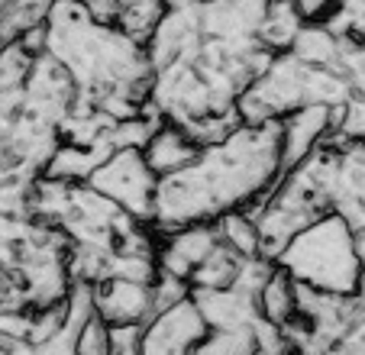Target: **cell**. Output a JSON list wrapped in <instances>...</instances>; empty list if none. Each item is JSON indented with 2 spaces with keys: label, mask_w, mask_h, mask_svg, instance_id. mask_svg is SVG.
I'll return each mask as SVG.
<instances>
[{
  "label": "cell",
  "mask_w": 365,
  "mask_h": 355,
  "mask_svg": "<svg viewBox=\"0 0 365 355\" xmlns=\"http://www.w3.org/2000/svg\"><path fill=\"white\" fill-rule=\"evenodd\" d=\"M278 123H282V158H284V171H288L333 139L336 110L327 107V103H307V107L291 110Z\"/></svg>",
  "instance_id": "9c48e42d"
},
{
  "label": "cell",
  "mask_w": 365,
  "mask_h": 355,
  "mask_svg": "<svg viewBox=\"0 0 365 355\" xmlns=\"http://www.w3.org/2000/svg\"><path fill=\"white\" fill-rule=\"evenodd\" d=\"M207 333L210 326H207L197 301L187 294L172 307L155 310L143 323L139 355H194L200 342L207 339Z\"/></svg>",
  "instance_id": "52a82bcc"
},
{
  "label": "cell",
  "mask_w": 365,
  "mask_h": 355,
  "mask_svg": "<svg viewBox=\"0 0 365 355\" xmlns=\"http://www.w3.org/2000/svg\"><path fill=\"white\" fill-rule=\"evenodd\" d=\"M197 152H200L197 139H194L185 126L165 123V120L149 133V139H145V145H143L145 162L152 165V171L159 178H168V175H175V171H181Z\"/></svg>",
  "instance_id": "8fae6325"
},
{
  "label": "cell",
  "mask_w": 365,
  "mask_h": 355,
  "mask_svg": "<svg viewBox=\"0 0 365 355\" xmlns=\"http://www.w3.org/2000/svg\"><path fill=\"white\" fill-rule=\"evenodd\" d=\"M220 226V236L227 246H233L242 259L249 255H262V240H259V223H255L252 210H236L227 213V217L217 220Z\"/></svg>",
  "instance_id": "2e32d148"
},
{
  "label": "cell",
  "mask_w": 365,
  "mask_h": 355,
  "mask_svg": "<svg viewBox=\"0 0 365 355\" xmlns=\"http://www.w3.org/2000/svg\"><path fill=\"white\" fill-rule=\"evenodd\" d=\"M333 139H339V143H365V91L352 94L346 101V107L336 113Z\"/></svg>",
  "instance_id": "ac0fdd59"
},
{
  "label": "cell",
  "mask_w": 365,
  "mask_h": 355,
  "mask_svg": "<svg viewBox=\"0 0 365 355\" xmlns=\"http://www.w3.org/2000/svg\"><path fill=\"white\" fill-rule=\"evenodd\" d=\"M152 284L130 278H103L97 284H91L94 287V310L110 326H143L155 314Z\"/></svg>",
  "instance_id": "30bf717a"
},
{
  "label": "cell",
  "mask_w": 365,
  "mask_h": 355,
  "mask_svg": "<svg viewBox=\"0 0 365 355\" xmlns=\"http://www.w3.org/2000/svg\"><path fill=\"white\" fill-rule=\"evenodd\" d=\"M48 52L75 81V103L97 107L117 123L149 110L152 65L145 46L81 0H56L42 23Z\"/></svg>",
  "instance_id": "7a4b0ae2"
},
{
  "label": "cell",
  "mask_w": 365,
  "mask_h": 355,
  "mask_svg": "<svg viewBox=\"0 0 365 355\" xmlns=\"http://www.w3.org/2000/svg\"><path fill=\"white\" fill-rule=\"evenodd\" d=\"M162 14H165V0H123L117 16H113V23L145 46L152 29L159 26Z\"/></svg>",
  "instance_id": "5bb4252c"
},
{
  "label": "cell",
  "mask_w": 365,
  "mask_h": 355,
  "mask_svg": "<svg viewBox=\"0 0 365 355\" xmlns=\"http://www.w3.org/2000/svg\"><path fill=\"white\" fill-rule=\"evenodd\" d=\"M259 310H262L265 320L282 329L297 320V284L282 268H275V274L265 281L262 294H259Z\"/></svg>",
  "instance_id": "4fadbf2b"
},
{
  "label": "cell",
  "mask_w": 365,
  "mask_h": 355,
  "mask_svg": "<svg viewBox=\"0 0 365 355\" xmlns=\"http://www.w3.org/2000/svg\"><path fill=\"white\" fill-rule=\"evenodd\" d=\"M75 349H78V355H113V326L94 310L78 326Z\"/></svg>",
  "instance_id": "e0dca14e"
},
{
  "label": "cell",
  "mask_w": 365,
  "mask_h": 355,
  "mask_svg": "<svg viewBox=\"0 0 365 355\" xmlns=\"http://www.w3.org/2000/svg\"><path fill=\"white\" fill-rule=\"evenodd\" d=\"M349 97L352 84L339 68H320L301 62L294 52H278L240 97V116L246 123H269L307 103H327L339 113Z\"/></svg>",
  "instance_id": "277c9868"
},
{
  "label": "cell",
  "mask_w": 365,
  "mask_h": 355,
  "mask_svg": "<svg viewBox=\"0 0 365 355\" xmlns=\"http://www.w3.org/2000/svg\"><path fill=\"white\" fill-rule=\"evenodd\" d=\"M284 175L282 123H246L204 143L181 171L159 178L152 226L159 232L191 223H217L236 210H252Z\"/></svg>",
  "instance_id": "6da1fadb"
},
{
  "label": "cell",
  "mask_w": 365,
  "mask_h": 355,
  "mask_svg": "<svg viewBox=\"0 0 365 355\" xmlns=\"http://www.w3.org/2000/svg\"><path fill=\"white\" fill-rule=\"evenodd\" d=\"M304 14L297 7V0H269L265 10V23H262V42L269 52H288L294 46L297 33L304 29Z\"/></svg>",
  "instance_id": "7c38bea8"
},
{
  "label": "cell",
  "mask_w": 365,
  "mask_h": 355,
  "mask_svg": "<svg viewBox=\"0 0 365 355\" xmlns=\"http://www.w3.org/2000/svg\"><path fill=\"white\" fill-rule=\"evenodd\" d=\"M88 185L94 191H101L107 200L126 210L130 217L152 223L155 213V191H159V175L152 171V165L145 162L139 145H126V149H113L94 168V175L88 178Z\"/></svg>",
  "instance_id": "5b68a950"
},
{
  "label": "cell",
  "mask_w": 365,
  "mask_h": 355,
  "mask_svg": "<svg viewBox=\"0 0 365 355\" xmlns=\"http://www.w3.org/2000/svg\"><path fill=\"white\" fill-rule=\"evenodd\" d=\"M223 242L217 223H191L159 232V272L191 284L194 272L204 265Z\"/></svg>",
  "instance_id": "ba28073f"
},
{
  "label": "cell",
  "mask_w": 365,
  "mask_h": 355,
  "mask_svg": "<svg viewBox=\"0 0 365 355\" xmlns=\"http://www.w3.org/2000/svg\"><path fill=\"white\" fill-rule=\"evenodd\" d=\"M324 191L333 213L346 220L356 232L365 230V143L330 139L317 149Z\"/></svg>",
  "instance_id": "8992f818"
},
{
  "label": "cell",
  "mask_w": 365,
  "mask_h": 355,
  "mask_svg": "<svg viewBox=\"0 0 365 355\" xmlns=\"http://www.w3.org/2000/svg\"><path fill=\"white\" fill-rule=\"evenodd\" d=\"M275 265L294 284L339 294V297H356L365 281V262L356 249V230L333 210L304 226L275 255Z\"/></svg>",
  "instance_id": "3957f363"
},
{
  "label": "cell",
  "mask_w": 365,
  "mask_h": 355,
  "mask_svg": "<svg viewBox=\"0 0 365 355\" xmlns=\"http://www.w3.org/2000/svg\"><path fill=\"white\" fill-rule=\"evenodd\" d=\"M259 323L236 329H210L194 355H259Z\"/></svg>",
  "instance_id": "9a60e30c"
}]
</instances>
